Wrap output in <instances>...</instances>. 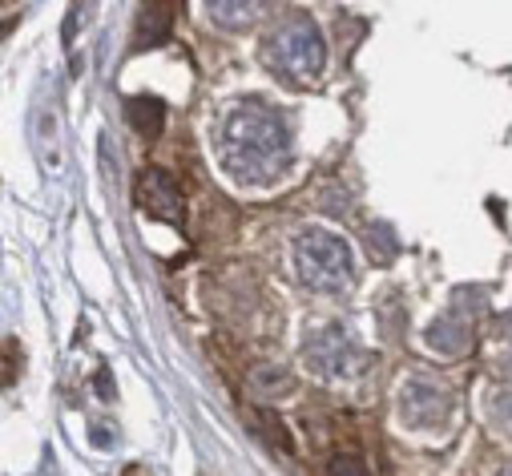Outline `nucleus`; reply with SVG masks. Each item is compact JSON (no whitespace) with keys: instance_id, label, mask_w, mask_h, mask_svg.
I'll return each mask as SVG.
<instances>
[{"instance_id":"obj_16","label":"nucleus","mask_w":512,"mask_h":476,"mask_svg":"<svg viewBox=\"0 0 512 476\" xmlns=\"http://www.w3.org/2000/svg\"><path fill=\"white\" fill-rule=\"evenodd\" d=\"M496 372H500V376L512 384V355H504V360H496Z\"/></svg>"},{"instance_id":"obj_12","label":"nucleus","mask_w":512,"mask_h":476,"mask_svg":"<svg viewBox=\"0 0 512 476\" xmlns=\"http://www.w3.org/2000/svg\"><path fill=\"white\" fill-rule=\"evenodd\" d=\"M254 420V428H259V436H267L271 440V448H279V452H295V440H291V432L283 428V420L275 416V412H267V408H259V412H254L250 416Z\"/></svg>"},{"instance_id":"obj_13","label":"nucleus","mask_w":512,"mask_h":476,"mask_svg":"<svg viewBox=\"0 0 512 476\" xmlns=\"http://www.w3.org/2000/svg\"><path fill=\"white\" fill-rule=\"evenodd\" d=\"M250 384H254V392H259V396H283V392L295 388V380H291L287 368H259Z\"/></svg>"},{"instance_id":"obj_10","label":"nucleus","mask_w":512,"mask_h":476,"mask_svg":"<svg viewBox=\"0 0 512 476\" xmlns=\"http://www.w3.org/2000/svg\"><path fill=\"white\" fill-rule=\"evenodd\" d=\"M263 13V5H254V0H230V5H210V17L222 25V29H246L254 25Z\"/></svg>"},{"instance_id":"obj_3","label":"nucleus","mask_w":512,"mask_h":476,"mask_svg":"<svg viewBox=\"0 0 512 476\" xmlns=\"http://www.w3.org/2000/svg\"><path fill=\"white\" fill-rule=\"evenodd\" d=\"M295 271L311 291H343L355 279V259L339 234L307 230L295 243Z\"/></svg>"},{"instance_id":"obj_6","label":"nucleus","mask_w":512,"mask_h":476,"mask_svg":"<svg viewBox=\"0 0 512 476\" xmlns=\"http://www.w3.org/2000/svg\"><path fill=\"white\" fill-rule=\"evenodd\" d=\"M400 412L412 428H440L452 416V396L432 380H408L400 396Z\"/></svg>"},{"instance_id":"obj_17","label":"nucleus","mask_w":512,"mask_h":476,"mask_svg":"<svg viewBox=\"0 0 512 476\" xmlns=\"http://www.w3.org/2000/svg\"><path fill=\"white\" fill-rule=\"evenodd\" d=\"M500 335H504V339H512V311H508V315H500Z\"/></svg>"},{"instance_id":"obj_11","label":"nucleus","mask_w":512,"mask_h":476,"mask_svg":"<svg viewBox=\"0 0 512 476\" xmlns=\"http://www.w3.org/2000/svg\"><path fill=\"white\" fill-rule=\"evenodd\" d=\"M363 238H367V247H371V259H375V263H392V259L400 255V243H396L392 226L371 222V226L363 230Z\"/></svg>"},{"instance_id":"obj_7","label":"nucleus","mask_w":512,"mask_h":476,"mask_svg":"<svg viewBox=\"0 0 512 476\" xmlns=\"http://www.w3.org/2000/svg\"><path fill=\"white\" fill-rule=\"evenodd\" d=\"M484 303H456L452 315H440L432 327H428V343L436 351H448V355H460L472 347V323H468V311H480Z\"/></svg>"},{"instance_id":"obj_5","label":"nucleus","mask_w":512,"mask_h":476,"mask_svg":"<svg viewBox=\"0 0 512 476\" xmlns=\"http://www.w3.org/2000/svg\"><path fill=\"white\" fill-rule=\"evenodd\" d=\"M138 206L150 218L170 222V226H182V218H186V202H182L178 182L166 170H158V166L154 170H142V178H138Z\"/></svg>"},{"instance_id":"obj_2","label":"nucleus","mask_w":512,"mask_h":476,"mask_svg":"<svg viewBox=\"0 0 512 476\" xmlns=\"http://www.w3.org/2000/svg\"><path fill=\"white\" fill-rule=\"evenodd\" d=\"M263 61H267L279 77L307 85V81H315V77L323 73V65H327L323 33L315 29V21H311L307 13H295V17H287V21L267 37Z\"/></svg>"},{"instance_id":"obj_18","label":"nucleus","mask_w":512,"mask_h":476,"mask_svg":"<svg viewBox=\"0 0 512 476\" xmlns=\"http://www.w3.org/2000/svg\"><path fill=\"white\" fill-rule=\"evenodd\" d=\"M496 476H512V464H508V468H500V472H496Z\"/></svg>"},{"instance_id":"obj_15","label":"nucleus","mask_w":512,"mask_h":476,"mask_svg":"<svg viewBox=\"0 0 512 476\" xmlns=\"http://www.w3.org/2000/svg\"><path fill=\"white\" fill-rule=\"evenodd\" d=\"M327 476H367V464L359 456H335L327 464Z\"/></svg>"},{"instance_id":"obj_8","label":"nucleus","mask_w":512,"mask_h":476,"mask_svg":"<svg viewBox=\"0 0 512 476\" xmlns=\"http://www.w3.org/2000/svg\"><path fill=\"white\" fill-rule=\"evenodd\" d=\"M125 117H130V126L142 138H158L166 126V105L158 97H134V101H125Z\"/></svg>"},{"instance_id":"obj_14","label":"nucleus","mask_w":512,"mask_h":476,"mask_svg":"<svg viewBox=\"0 0 512 476\" xmlns=\"http://www.w3.org/2000/svg\"><path fill=\"white\" fill-rule=\"evenodd\" d=\"M492 424L512 436V392H504V396L492 400Z\"/></svg>"},{"instance_id":"obj_1","label":"nucleus","mask_w":512,"mask_h":476,"mask_svg":"<svg viewBox=\"0 0 512 476\" xmlns=\"http://www.w3.org/2000/svg\"><path fill=\"white\" fill-rule=\"evenodd\" d=\"M218 166L242 186H267L291 162V130L267 101H238L214 130Z\"/></svg>"},{"instance_id":"obj_9","label":"nucleus","mask_w":512,"mask_h":476,"mask_svg":"<svg viewBox=\"0 0 512 476\" xmlns=\"http://www.w3.org/2000/svg\"><path fill=\"white\" fill-rule=\"evenodd\" d=\"M170 21H174V9H170V5H146L142 17H138V33H134V37H138V49L162 41V37L170 33Z\"/></svg>"},{"instance_id":"obj_4","label":"nucleus","mask_w":512,"mask_h":476,"mask_svg":"<svg viewBox=\"0 0 512 476\" xmlns=\"http://www.w3.org/2000/svg\"><path fill=\"white\" fill-rule=\"evenodd\" d=\"M303 355H307L311 372L331 376V380L359 376V372H363V364H367V355H363V351L351 343V335H347L343 327H335V323L315 327V331L307 335V343H303Z\"/></svg>"}]
</instances>
